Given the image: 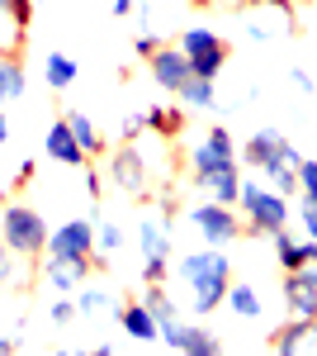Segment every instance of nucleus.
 I'll return each mask as SVG.
<instances>
[{
	"label": "nucleus",
	"instance_id": "obj_1",
	"mask_svg": "<svg viewBox=\"0 0 317 356\" xmlns=\"http://www.w3.org/2000/svg\"><path fill=\"white\" fill-rule=\"evenodd\" d=\"M194 186L209 191L218 204H237L241 195V176H237V147H232V134L228 129H209L204 143L194 147Z\"/></svg>",
	"mask_w": 317,
	"mask_h": 356
},
{
	"label": "nucleus",
	"instance_id": "obj_2",
	"mask_svg": "<svg viewBox=\"0 0 317 356\" xmlns=\"http://www.w3.org/2000/svg\"><path fill=\"white\" fill-rule=\"evenodd\" d=\"M180 275H185V285L194 290V309L199 314H213L218 304L228 300L232 261H228V252H213V243H209L204 252H189L185 261H180Z\"/></svg>",
	"mask_w": 317,
	"mask_h": 356
},
{
	"label": "nucleus",
	"instance_id": "obj_3",
	"mask_svg": "<svg viewBox=\"0 0 317 356\" xmlns=\"http://www.w3.org/2000/svg\"><path fill=\"white\" fill-rule=\"evenodd\" d=\"M0 238H5V247L15 257L33 261V257L48 252V223H43L38 209H28V204H5L0 209Z\"/></svg>",
	"mask_w": 317,
	"mask_h": 356
},
{
	"label": "nucleus",
	"instance_id": "obj_4",
	"mask_svg": "<svg viewBox=\"0 0 317 356\" xmlns=\"http://www.w3.org/2000/svg\"><path fill=\"white\" fill-rule=\"evenodd\" d=\"M241 214H246V228L251 233H280V228H289L293 209H289V195H280L275 186L265 191V186H256V181H241V195H237Z\"/></svg>",
	"mask_w": 317,
	"mask_h": 356
},
{
	"label": "nucleus",
	"instance_id": "obj_5",
	"mask_svg": "<svg viewBox=\"0 0 317 356\" xmlns=\"http://www.w3.org/2000/svg\"><path fill=\"white\" fill-rule=\"evenodd\" d=\"M137 247H142V280L161 285L166 280V257H171V214H142L137 223Z\"/></svg>",
	"mask_w": 317,
	"mask_h": 356
},
{
	"label": "nucleus",
	"instance_id": "obj_6",
	"mask_svg": "<svg viewBox=\"0 0 317 356\" xmlns=\"http://www.w3.org/2000/svg\"><path fill=\"white\" fill-rule=\"evenodd\" d=\"M180 48H185L189 67H194V76H213L218 81V72L228 67V38H218L213 29H185L180 33Z\"/></svg>",
	"mask_w": 317,
	"mask_h": 356
},
{
	"label": "nucleus",
	"instance_id": "obj_7",
	"mask_svg": "<svg viewBox=\"0 0 317 356\" xmlns=\"http://www.w3.org/2000/svg\"><path fill=\"white\" fill-rule=\"evenodd\" d=\"M109 181L128 195V200H142L147 195V157H142L137 143H123V147L109 152Z\"/></svg>",
	"mask_w": 317,
	"mask_h": 356
},
{
	"label": "nucleus",
	"instance_id": "obj_8",
	"mask_svg": "<svg viewBox=\"0 0 317 356\" xmlns=\"http://www.w3.org/2000/svg\"><path fill=\"white\" fill-rule=\"evenodd\" d=\"M48 257H71V261L95 257V214L90 219H67L62 228H53L48 233Z\"/></svg>",
	"mask_w": 317,
	"mask_h": 356
},
{
	"label": "nucleus",
	"instance_id": "obj_9",
	"mask_svg": "<svg viewBox=\"0 0 317 356\" xmlns=\"http://www.w3.org/2000/svg\"><path fill=\"white\" fill-rule=\"evenodd\" d=\"M189 223L199 228V238L213 247H223V243H232L241 233V219L232 214V204H218V200H209V204H194L189 209Z\"/></svg>",
	"mask_w": 317,
	"mask_h": 356
},
{
	"label": "nucleus",
	"instance_id": "obj_10",
	"mask_svg": "<svg viewBox=\"0 0 317 356\" xmlns=\"http://www.w3.org/2000/svg\"><path fill=\"white\" fill-rule=\"evenodd\" d=\"M241 162L256 166V171H270V166H280V162L298 166L303 157H298L289 143H284V134H280V129H261V134H256L251 143H246V147H241Z\"/></svg>",
	"mask_w": 317,
	"mask_h": 356
},
{
	"label": "nucleus",
	"instance_id": "obj_11",
	"mask_svg": "<svg viewBox=\"0 0 317 356\" xmlns=\"http://www.w3.org/2000/svg\"><path fill=\"white\" fill-rule=\"evenodd\" d=\"M147 62H152V76H157V86H166L171 95H180V86L194 76V67H189V57H185V48H180V43H175V48H171V43H161V48L147 57Z\"/></svg>",
	"mask_w": 317,
	"mask_h": 356
},
{
	"label": "nucleus",
	"instance_id": "obj_12",
	"mask_svg": "<svg viewBox=\"0 0 317 356\" xmlns=\"http://www.w3.org/2000/svg\"><path fill=\"white\" fill-rule=\"evenodd\" d=\"M284 304H289V318H317V275L303 271H284Z\"/></svg>",
	"mask_w": 317,
	"mask_h": 356
},
{
	"label": "nucleus",
	"instance_id": "obj_13",
	"mask_svg": "<svg viewBox=\"0 0 317 356\" xmlns=\"http://www.w3.org/2000/svg\"><path fill=\"white\" fill-rule=\"evenodd\" d=\"M161 342H166V347H175V352H194V356H209V352L223 347L213 332L189 328V323H180V318H166V323H161Z\"/></svg>",
	"mask_w": 317,
	"mask_h": 356
},
{
	"label": "nucleus",
	"instance_id": "obj_14",
	"mask_svg": "<svg viewBox=\"0 0 317 356\" xmlns=\"http://www.w3.org/2000/svg\"><path fill=\"white\" fill-rule=\"evenodd\" d=\"M43 147H48V157L62 166H76V171H85V147L76 143V134H71V124H67V114L62 119H53V129H48V138H43Z\"/></svg>",
	"mask_w": 317,
	"mask_h": 356
},
{
	"label": "nucleus",
	"instance_id": "obj_15",
	"mask_svg": "<svg viewBox=\"0 0 317 356\" xmlns=\"http://www.w3.org/2000/svg\"><path fill=\"white\" fill-rule=\"evenodd\" d=\"M270 352H317V318H289L280 332L265 342Z\"/></svg>",
	"mask_w": 317,
	"mask_h": 356
},
{
	"label": "nucleus",
	"instance_id": "obj_16",
	"mask_svg": "<svg viewBox=\"0 0 317 356\" xmlns=\"http://www.w3.org/2000/svg\"><path fill=\"white\" fill-rule=\"evenodd\" d=\"M119 328L128 332L132 342H157L161 337V323H157V314L147 309L142 300H128V304H119Z\"/></svg>",
	"mask_w": 317,
	"mask_h": 356
},
{
	"label": "nucleus",
	"instance_id": "obj_17",
	"mask_svg": "<svg viewBox=\"0 0 317 356\" xmlns=\"http://www.w3.org/2000/svg\"><path fill=\"white\" fill-rule=\"evenodd\" d=\"M90 266H95V257H85V261L48 257V261H43V275H48V285H53V290H80V285L90 280Z\"/></svg>",
	"mask_w": 317,
	"mask_h": 356
},
{
	"label": "nucleus",
	"instance_id": "obj_18",
	"mask_svg": "<svg viewBox=\"0 0 317 356\" xmlns=\"http://www.w3.org/2000/svg\"><path fill=\"white\" fill-rule=\"evenodd\" d=\"M270 243H275V257H280V271H303L308 266V257H313V238L308 243H298L289 228H280V233H270Z\"/></svg>",
	"mask_w": 317,
	"mask_h": 356
},
{
	"label": "nucleus",
	"instance_id": "obj_19",
	"mask_svg": "<svg viewBox=\"0 0 317 356\" xmlns=\"http://www.w3.org/2000/svg\"><path fill=\"white\" fill-rule=\"evenodd\" d=\"M228 309L237 314V318H261L265 314V304H261V295H256V285H246V280H232L228 285Z\"/></svg>",
	"mask_w": 317,
	"mask_h": 356
},
{
	"label": "nucleus",
	"instance_id": "obj_20",
	"mask_svg": "<svg viewBox=\"0 0 317 356\" xmlns=\"http://www.w3.org/2000/svg\"><path fill=\"white\" fill-rule=\"evenodd\" d=\"M147 134L180 138V134H185V114L175 110V105H157V110H147Z\"/></svg>",
	"mask_w": 317,
	"mask_h": 356
},
{
	"label": "nucleus",
	"instance_id": "obj_21",
	"mask_svg": "<svg viewBox=\"0 0 317 356\" xmlns=\"http://www.w3.org/2000/svg\"><path fill=\"white\" fill-rule=\"evenodd\" d=\"M67 124H71V134H76V143L85 147V157H100V152H109L105 147V138H100V129L85 119L80 110H67Z\"/></svg>",
	"mask_w": 317,
	"mask_h": 356
},
{
	"label": "nucleus",
	"instance_id": "obj_22",
	"mask_svg": "<svg viewBox=\"0 0 317 356\" xmlns=\"http://www.w3.org/2000/svg\"><path fill=\"white\" fill-rule=\"evenodd\" d=\"M43 76H48V86L53 90H67V86L76 81V62L67 53H48V62H43Z\"/></svg>",
	"mask_w": 317,
	"mask_h": 356
},
{
	"label": "nucleus",
	"instance_id": "obj_23",
	"mask_svg": "<svg viewBox=\"0 0 317 356\" xmlns=\"http://www.w3.org/2000/svg\"><path fill=\"white\" fill-rule=\"evenodd\" d=\"M180 100H189L194 110H213L218 105V90H213V76H189L180 86Z\"/></svg>",
	"mask_w": 317,
	"mask_h": 356
},
{
	"label": "nucleus",
	"instance_id": "obj_24",
	"mask_svg": "<svg viewBox=\"0 0 317 356\" xmlns=\"http://www.w3.org/2000/svg\"><path fill=\"white\" fill-rule=\"evenodd\" d=\"M0 100H24V67L19 62H0Z\"/></svg>",
	"mask_w": 317,
	"mask_h": 356
},
{
	"label": "nucleus",
	"instance_id": "obj_25",
	"mask_svg": "<svg viewBox=\"0 0 317 356\" xmlns=\"http://www.w3.org/2000/svg\"><path fill=\"white\" fill-rule=\"evenodd\" d=\"M119 247H123V228L95 219V261H105L109 252H119Z\"/></svg>",
	"mask_w": 317,
	"mask_h": 356
},
{
	"label": "nucleus",
	"instance_id": "obj_26",
	"mask_svg": "<svg viewBox=\"0 0 317 356\" xmlns=\"http://www.w3.org/2000/svg\"><path fill=\"white\" fill-rule=\"evenodd\" d=\"M0 10L10 15L15 33H28V24H33V0H0Z\"/></svg>",
	"mask_w": 317,
	"mask_h": 356
},
{
	"label": "nucleus",
	"instance_id": "obj_27",
	"mask_svg": "<svg viewBox=\"0 0 317 356\" xmlns=\"http://www.w3.org/2000/svg\"><path fill=\"white\" fill-rule=\"evenodd\" d=\"M265 176H270V186H275L280 195H298V166L280 162V166H270Z\"/></svg>",
	"mask_w": 317,
	"mask_h": 356
},
{
	"label": "nucleus",
	"instance_id": "obj_28",
	"mask_svg": "<svg viewBox=\"0 0 317 356\" xmlns=\"http://www.w3.org/2000/svg\"><path fill=\"white\" fill-rule=\"evenodd\" d=\"M142 304L157 314V323H166V318H175V304H171V295L161 290V285H147V295H142Z\"/></svg>",
	"mask_w": 317,
	"mask_h": 356
},
{
	"label": "nucleus",
	"instance_id": "obj_29",
	"mask_svg": "<svg viewBox=\"0 0 317 356\" xmlns=\"http://www.w3.org/2000/svg\"><path fill=\"white\" fill-rule=\"evenodd\" d=\"M76 309L80 314H109V309H119V304L109 300L105 290H76Z\"/></svg>",
	"mask_w": 317,
	"mask_h": 356
},
{
	"label": "nucleus",
	"instance_id": "obj_30",
	"mask_svg": "<svg viewBox=\"0 0 317 356\" xmlns=\"http://www.w3.org/2000/svg\"><path fill=\"white\" fill-rule=\"evenodd\" d=\"M298 195L317 200V157H303L298 162Z\"/></svg>",
	"mask_w": 317,
	"mask_h": 356
},
{
	"label": "nucleus",
	"instance_id": "obj_31",
	"mask_svg": "<svg viewBox=\"0 0 317 356\" xmlns=\"http://www.w3.org/2000/svg\"><path fill=\"white\" fill-rule=\"evenodd\" d=\"M293 214H298V223H303V233L317 243V200H308V195H303V204H298Z\"/></svg>",
	"mask_w": 317,
	"mask_h": 356
},
{
	"label": "nucleus",
	"instance_id": "obj_32",
	"mask_svg": "<svg viewBox=\"0 0 317 356\" xmlns=\"http://www.w3.org/2000/svg\"><path fill=\"white\" fill-rule=\"evenodd\" d=\"M76 300H53V323L57 328H71V323H76Z\"/></svg>",
	"mask_w": 317,
	"mask_h": 356
},
{
	"label": "nucleus",
	"instance_id": "obj_33",
	"mask_svg": "<svg viewBox=\"0 0 317 356\" xmlns=\"http://www.w3.org/2000/svg\"><path fill=\"white\" fill-rule=\"evenodd\" d=\"M251 5H265V10H275L284 24H293V5H289V0H251Z\"/></svg>",
	"mask_w": 317,
	"mask_h": 356
},
{
	"label": "nucleus",
	"instance_id": "obj_34",
	"mask_svg": "<svg viewBox=\"0 0 317 356\" xmlns=\"http://www.w3.org/2000/svg\"><path fill=\"white\" fill-rule=\"evenodd\" d=\"M142 129H147V114H128V119H123V143H132Z\"/></svg>",
	"mask_w": 317,
	"mask_h": 356
},
{
	"label": "nucleus",
	"instance_id": "obj_35",
	"mask_svg": "<svg viewBox=\"0 0 317 356\" xmlns=\"http://www.w3.org/2000/svg\"><path fill=\"white\" fill-rule=\"evenodd\" d=\"M85 195H90V204H100V171L85 162Z\"/></svg>",
	"mask_w": 317,
	"mask_h": 356
},
{
	"label": "nucleus",
	"instance_id": "obj_36",
	"mask_svg": "<svg viewBox=\"0 0 317 356\" xmlns=\"http://www.w3.org/2000/svg\"><path fill=\"white\" fill-rule=\"evenodd\" d=\"M132 48H137V57H152L161 48V38H157V33H137V43H132Z\"/></svg>",
	"mask_w": 317,
	"mask_h": 356
},
{
	"label": "nucleus",
	"instance_id": "obj_37",
	"mask_svg": "<svg viewBox=\"0 0 317 356\" xmlns=\"http://www.w3.org/2000/svg\"><path fill=\"white\" fill-rule=\"evenodd\" d=\"M293 86H298L303 95H313V90H317V81L308 76V72H303V67H293Z\"/></svg>",
	"mask_w": 317,
	"mask_h": 356
},
{
	"label": "nucleus",
	"instance_id": "obj_38",
	"mask_svg": "<svg viewBox=\"0 0 317 356\" xmlns=\"http://www.w3.org/2000/svg\"><path fill=\"white\" fill-rule=\"evenodd\" d=\"M33 176H38V166H33V162H19V176H15V186H33Z\"/></svg>",
	"mask_w": 317,
	"mask_h": 356
},
{
	"label": "nucleus",
	"instance_id": "obj_39",
	"mask_svg": "<svg viewBox=\"0 0 317 356\" xmlns=\"http://www.w3.org/2000/svg\"><path fill=\"white\" fill-rule=\"evenodd\" d=\"M10 257H15V252H10L5 238H0V280H10Z\"/></svg>",
	"mask_w": 317,
	"mask_h": 356
},
{
	"label": "nucleus",
	"instance_id": "obj_40",
	"mask_svg": "<svg viewBox=\"0 0 317 356\" xmlns=\"http://www.w3.org/2000/svg\"><path fill=\"white\" fill-rule=\"evenodd\" d=\"M132 10H137V0H114V15H119V19H128Z\"/></svg>",
	"mask_w": 317,
	"mask_h": 356
},
{
	"label": "nucleus",
	"instance_id": "obj_41",
	"mask_svg": "<svg viewBox=\"0 0 317 356\" xmlns=\"http://www.w3.org/2000/svg\"><path fill=\"white\" fill-rule=\"evenodd\" d=\"M15 347H19V337H0V356H5V352H15Z\"/></svg>",
	"mask_w": 317,
	"mask_h": 356
},
{
	"label": "nucleus",
	"instance_id": "obj_42",
	"mask_svg": "<svg viewBox=\"0 0 317 356\" xmlns=\"http://www.w3.org/2000/svg\"><path fill=\"white\" fill-rule=\"evenodd\" d=\"M10 138V119H5V110H0V143Z\"/></svg>",
	"mask_w": 317,
	"mask_h": 356
}]
</instances>
